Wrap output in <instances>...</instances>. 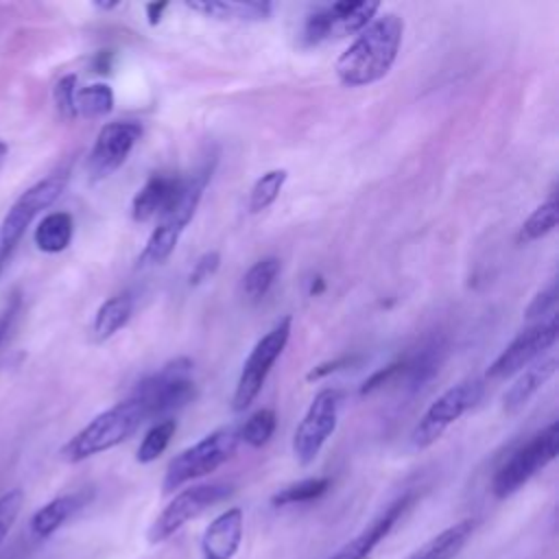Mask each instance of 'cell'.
Instances as JSON below:
<instances>
[{
  "instance_id": "6da1fadb",
  "label": "cell",
  "mask_w": 559,
  "mask_h": 559,
  "mask_svg": "<svg viewBox=\"0 0 559 559\" xmlns=\"http://www.w3.org/2000/svg\"><path fill=\"white\" fill-rule=\"evenodd\" d=\"M404 35V20L397 13L373 17L334 63L336 79L345 87H365L389 74Z\"/></svg>"
},
{
  "instance_id": "7a4b0ae2",
  "label": "cell",
  "mask_w": 559,
  "mask_h": 559,
  "mask_svg": "<svg viewBox=\"0 0 559 559\" xmlns=\"http://www.w3.org/2000/svg\"><path fill=\"white\" fill-rule=\"evenodd\" d=\"M214 170V159H205L192 175L183 177V183L175 197V201L157 216V225L153 227L138 264L148 266V264H162L168 260V255L175 251L186 225L192 221L203 190L212 177Z\"/></svg>"
},
{
  "instance_id": "3957f363",
  "label": "cell",
  "mask_w": 559,
  "mask_h": 559,
  "mask_svg": "<svg viewBox=\"0 0 559 559\" xmlns=\"http://www.w3.org/2000/svg\"><path fill=\"white\" fill-rule=\"evenodd\" d=\"M148 419L146 406L140 397L131 395L116 406L96 415L87 426H83L63 448L61 459L68 463L85 461L94 454L116 448L127 441L144 421Z\"/></svg>"
},
{
  "instance_id": "277c9868",
  "label": "cell",
  "mask_w": 559,
  "mask_h": 559,
  "mask_svg": "<svg viewBox=\"0 0 559 559\" xmlns=\"http://www.w3.org/2000/svg\"><path fill=\"white\" fill-rule=\"evenodd\" d=\"M238 443H240L238 428L225 426V428L212 430L210 435L199 439L194 445L181 450L170 459L164 472L162 491L173 493L186 483L216 472L223 463H227L236 454Z\"/></svg>"
},
{
  "instance_id": "5b68a950",
  "label": "cell",
  "mask_w": 559,
  "mask_h": 559,
  "mask_svg": "<svg viewBox=\"0 0 559 559\" xmlns=\"http://www.w3.org/2000/svg\"><path fill=\"white\" fill-rule=\"evenodd\" d=\"M559 450V424L550 421L544 430L533 435L524 445H520L496 472L491 480V491L496 498H509L524 483H528L539 469L555 461Z\"/></svg>"
},
{
  "instance_id": "8992f818",
  "label": "cell",
  "mask_w": 559,
  "mask_h": 559,
  "mask_svg": "<svg viewBox=\"0 0 559 559\" xmlns=\"http://www.w3.org/2000/svg\"><path fill=\"white\" fill-rule=\"evenodd\" d=\"M190 373H192V360L175 358L166 362L159 371L142 380L131 395L142 400V404L146 406L148 419L168 415L194 400L197 391Z\"/></svg>"
},
{
  "instance_id": "52a82bcc",
  "label": "cell",
  "mask_w": 559,
  "mask_h": 559,
  "mask_svg": "<svg viewBox=\"0 0 559 559\" xmlns=\"http://www.w3.org/2000/svg\"><path fill=\"white\" fill-rule=\"evenodd\" d=\"M485 384L478 378H469L463 380L454 386H450L448 391H443L421 415V419L417 421V426L411 432V443L419 450L432 445L437 439H441V435L459 419L463 417L469 408H474L478 404V400L483 397Z\"/></svg>"
},
{
  "instance_id": "ba28073f",
  "label": "cell",
  "mask_w": 559,
  "mask_h": 559,
  "mask_svg": "<svg viewBox=\"0 0 559 559\" xmlns=\"http://www.w3.org/2000/svg\"><path fill=\"white\" fill-rule=\"evenodd\" d=\"M290 325H293L290 317L280 319L249 352L247 360L242 362V371L236 382V391L231 395V408L236 413H242L245 408H249L251 402L258 397L271 367L286 349V343L290 338Z\"/></svg>"
},
{
  "instance_id": "9c48e42d",
  "label": "cell",
  "mask_w": 559,
  "mask_h": 559,
  "mask_svg": "<svg viewBox=\"0 0 559 559\" xmlns=\"http://www.w3.org/2000/svg\"><path fill=\"white\" fill-rule=\"evenodd\" d=\"M380 11V2L365 0V2H332L325 7L314 9L301 28V44L317 46L332 37L358 35Z\"/></svg>"
},
{
  "instance_id": "30bf717a",
  "label": "cell",
  "mask_w": 559,
  "mask_h": 559,
  "mask_svg": "<svg viewBox=\"0 0 559 559\" xmlns=\"http://www.w3.org/2000/svg\"><path fill=\"white\" fill-rule=\"evenodd\" d=\"M231 491H234V487L227 483H201V485H192V487L179 491L148 526V533H146L148 542L151 544L166 542L181 526H186L190 520H194L207 507L227 498Z\"/></svg>"
},
{
  "instance_id": "8fae6325",
  "label": "cell",
  "mask_w": 559,
  "mask_h": 559,
  "mask_svg": "<svg viewBox=\"0 0 559 559\" xmlns=\"http://www.w3.org/2000/svg\"><path fill=\"white\" fill-rule=\"evenodd\" d=\"M338 406L341 391L336 389H321L310 402L306 415L301 417L293 435V454L301 465H310L319 456L325 441L336 430Z\"/></svg>"
},
{
  "instance_id": "7c38bea8",
  "label": "cell",
  "mask_w": 559,
  "mask_h": 559,
  "mask_svg": "<svg viewBox=\"0 0 559 559\" xmlns=\"http://www.w3.org/2000/svg\"><path fill=\"white\" fill-rule=\"evenodd\" d=\"M557 336H559V323H557V314L552 312L550 317L522 330L489 365L487 378L504 380L520 373L524 367H531L533 360L539 358L546 349H550Z\"/></svg>"
},
{
  "instance_id": "4fadbf2b",
  "label": "cell",
  "mask_w": 559,
  "mask_h": 559,
  "mask_svg": "<svg viewBox=\"0 0 559 559\" xmlns=\"http://www.w3.org/2000/svg\"><path fill=\"white\" fill-rule=\"evenodd\" d=\"M63 188H66V177L50 175L20 194V199L11 205V210L4 214L2 225H0V253L2 255H7V258L11 255L13 247L20 242V238L24 236V231L33 223V218L41 210L50 207L61 197Z\"/></svg>"
},
{
  "instance_id": "5bb4252c",
  "label": "cell",
  "mask_w": 559,
  "mask_h": 559,
  "mask_svg": "<svg viewBox=\"0 0 559 559\" xmlns=\"http://www.w3.org/2000/svg\"><path fill=\"white\" fill-rule=\"evenodd\" d=\"M140 138L142 124L135 120H116L103 124L87 157V173L92 181H100L116 173Z\"/></svg>"
},
{
  "instance_id": "9a60e30c",
  "label": "cell",
  "mask_w": 559,
  "mask_h": 559,
  "mask_svg": "<svg viewBox=\"0 0 559 559\" xmlns=\"http://www.w3.org/2000/svg\"><path fill=\"white\" fill-rule=\"evenodd\" d=\"M411 502H413V493H404L397 500H393L367 528H362L356 537L343 544L328 559H367L371 550L389 535V531L395 526V522L402 518V513L408 509Z\"/></svg>"
},
{
  "instance_id": "2e32d148",
  "label": "cell",
  "mask_w": 559,
  "mask_h": 559,
  "mask_svg": "<svg viewBox=\"0 0 559 559\" xmlns=\"http://www.w3.org/2000/svg\"><path fill=\"white\" fill-rule=\"evenodd\" d=\"M245 515L240 507H231L216 515L201 537V559H234L240 548Z\"/></svg>"
},
{
  "instance_id": "e0dca14e",
  "label": "cell",
  "mask_w": 559,
  "mask_h": 559,
  "mask_svg": "<svg viewBox=\"0 0 559 559\" xmlns=\"http://www.w3.org/2000/svg\"><path fill=\"white\" fill-rule=\"evenodd\" d=\"M183 177L179 175H151L131 201V216L135 223H146L159 216L177 197Z\"/></svg>"
},
{
  "instance_id": "ac0fdd59",
  "label": "cell",
  "mask_w": 559,
  "mask_h": 559,
  "mask_svg": "<svg viewBox=\"0 0 559 559\" xmlns=\"http://www.w3.org/2000/svg\"><path fill=\"white\" fill-rule=\"evenodd\" d=\"M557 373V358L550 356L542 362H535L520 371V376L513 380V384L502 395V411L509 415H515L522 411L531 397Z\"/></svg>"
},
{
  "instance_id": "d6986e66",
  "label": "cell",
  "mask_w": 559,
  "mask_h": 559,
  "mask_svg": "<svg viewBox=\"0 0 559 559\" xmlns=\"http://www.w3.org/2000/svg\"><path fill=\"white\" fill-rule=\"evenodd\" d=\"M188 9L203 13L205 17L214 20H236V22H262L271 15V2L247 0V2H231V0H188Z\"/></svg>"
},
{
  "instance_id": "ffe728a7",
  "label": "cell",
  "mask_w": 559,
  "mask_h": 559,
  "mask_svg": "<svg viewBox=\"0 0 559 559\" xmlns=\"http://www.w3.org/2000/svg\"><path fill=\"white\" fill-rule=\"evenodd\" d=\"M85 496L83 493H66V496H57L50 502H46L44 507H39L33 518H31V531L37 537H50L55 531H59L83 504H85Z\"/></svg>"
},
{
  "instance_id": "44dd1931",
  "label": "cell",
  "mask_w": 559,
  "mask_h": 559,
  "mask_svg": "<svg viewBox=\"0 0 559 559\" xmlns=\"http://www.w3.org/2000/svg\"><path fill=\"white\" fill-rule=\"evenodd\" d=\"M474 526V520H461L430 537L426 544L413 550L408 559H454L472 537Z\"/></svg>"
},
{
  "instance_id": "7402d4cb",
  "label": "cell",
  "mask_w": 559,
  "mask_h": 559,
  "mask_svg": "<svg viewBox=\"0 0 559 559\" xmlns=\"http://www.w3.org/2000/svg\"><path fill=\"white\" fill-rule=\"evenodd\" d=\"M131 314H133V295L127 290L111 295L109 299H105L100 304V308L94 314L92 341L103 343V341L111 338L120 328H124L129 323Z\"/></svg>"
},
{
  "instance_id": "603a6c76",
  "label": "cell",
  "mask_w": 559,
  "mask_h": 559,
  "mask_svg": "<svg viewBox=\"0 0 559 559\" xmlns=\"http://www.w3.org/2000/svg\"><path fill=\"white\" fill-rule=\"evenodd\" d=\"M72 234H74L72 216L68 212H50L37 223L33 231V242L44 253H61L72 242Z\"/></svg>"
},
{
  "instance_id": "cb8c5ba5",
  "label": "cell",
  "mask_w": 559,
  "mask_h": 559,
  "mask_svg": "<svg viewBox=\"0 0 559 559\" xmlns=\"http://www.w3.org/2000/svg\"><path fill=\"white\" fill-rule=\"evenodd\" d=\"M443 354H445V345L441 341H432L411 358H402V373L406 376L408 384L413 389H419L428 380H432V376L439 371L443 362Z\"/></svg>"
},
{
  "instance_id": "d4e9b609",
  "label": "cell",
  "mask_w": 559,
  "mask_h": 559,
  "mask_svg": "<svg viewBox=\"0 0 559 559\" xmlns=\"http://www.w3.org/2000/svg\"><path fill=\"white\" fill-rule=\"evenodd\" d=\"M76 116L83 118H100L114 109V92L107 83H92L85 87H76L74 94Z\"/></svg>"
},
{
  "instance_id": "484cf974",
  "label": "cell",
  "mask_w": 559,
  "mask_h": 559,
  "mask_svg": "<svg viewBox=\"0 0 559 559\" xmlns=\"http://www.w3.org/2000/svg\"><path fill=\"white\" fill-rule=\"evenodd\" d=\"M280 269L282 264H280V258L275 255H266L258 260L242 277V293L249 299H262L271 290L273 282L277 280Z\"/></svg>"
},
{
  "instance_id": "4316f807",
  "label": "cell",
  "mask_w": 559,
  "mask_h": 559,
  "mask_svg": "<svg viewBox=\"0 0 559 559\" xmlns=\"http://www.w3.org/2000/svg\"><path fill=\"white\" fill-rule=\"evenodd\" d=\"M286 177H288L286 168H273V170H266L264 175H260L249 192V212L258 214V212L266 210L269 205H273V201L280 197V192L286 183Z\"/></svg>"
},
{
  "instance_id": "83f0119b",
  "label": "cell",
  "mask_w": 559,
  "mask_h": 559,
  "mask_svg": "<svg viewBox=\"0 0 559 559\" xmlns=\"http://www.w3.org/2000/svg\"><path fill=\"white\" fill-rule=\"evenodd\" d=\"M175 430H177V421L170 419V417L153 424L146 430L144 439L140 441V448L135 452V461L146 465V463H153L155 459H159L164 454V450L168 448L170 439L175 437Z\"/></svg>"
},
{
  "instance_id": "f1b7e54d",
  "label": "cell",
  "mask_w": 559,
  "mask_h": 559,
  "mask_svg": "<svg viewBox=\"0 0 559 559\" xmlns=\"http://www.w3.org/2000/svg\"><path fill=\"white\" fill-rule=\"evenodd\" d=\"M557 218H559L557 201H555V197H550L546 203L535 207L533 214L522 223V227L518 231V242L520 245L533 242V240H539L542 236L550 234L557 227Z\"/></svg>"
},
{
  "instance_id": "f546056e",
  "label": "cell",
  "mask_w": 559,
  "mask_h": 559,
  "mask_svg": "<svg viewBox=\"0 0 559 559\" xmlns=\"http://www.w3.org/2000/svg\"><path fill=\"white\" fill-rule=\"evenodd\" d=\"M330 489V478L319 476V478H304L299 483L286 485L277 493H273L271 504L273 507H288V504H299V502H310L321 498Z\"/></svg>"
},
{
  "instance_id": "4dcf8cb0",
  "label": "cell",
  "mask_w": 559,
  "mask_h": 559,
  "mask_svg": "<svg viewBox=\"0 0 559 559\" xmlns=\"http://www.w3.org/2000/svg\"><path fill=\"white\" fill-rule=\"evenodd\" d=\"M277 426V415L273 408H260L247 417V421L238 428V439L251 448H262L269 443Z\"/></svg>"
},
{
  "instance_id": "1f68e13d",
  "label": "cell",
  "mask_w": 559,
  "mask_h": 559,
  "mask_svg": "<svg viewBox=\"0 0 559 559\" xmlns=\"http://www.w3.org/2000/svg\"><path fill=\"white\" fill-rule=\"evenodd\" d=\"M22 502H24L22 489H9L0 496V544L4 542L11 526L15 524L17 513L22 509Z\"/></svg>"
},
{
  "instance_id": "d6a6232c",
  "label": "cell",
  "mask_w": 559,
  "mask_h": 559,
  "mask_svg": "<svg viewBox=\"0 0 559 559\" xmlns=\"http://www.w3.org/2000/svg\"><path fill=\"white\" fill-rule=\"evenodd\" d=\"M55 103L57 109L63 118H76V107H74V94H76V74H66L57 81L55 90Z\"/></svg>"
},
{
  "instance_id": "836d02e7",
  "label": "cell",
  "mask_w": 559,
  "mask_h": 559,
  "mask_svg": "<svg viewBox=\"0 0 559 559\" xmlns=\"http://www.w3.org/2000/svg\"><path fill=\"white\" fill-rule=\"evenodd\" d=\"M218 264H221V255L218 251H205L203 255L197 258V262L192 264V271L188 275V282L190 286H197L205 280H210L216 271H218Z\"/></svg>"
},
{
  "instance_id": "e575fe53",
  "label": "cell",
  "mask_w": 559,
  "mask_h": 559,
  "mask_svg": "<svg viewBox=\"0 0 559 559\" xmlns=\"http://www.w3.org/2000/svg\"><path fill=\"white\" fill-rule=\"evenodd\" d=\"M555 304H557V284L550 282L546 288H542L533 301L528 304L526 308V319H535V317H544V314H552L555 310Z\"/></svg>"
},
{
  "instance_id": "d590c367",
  "label": "cell",
  "mask_w": 559,
  "mask_h": 559,
  "mask_svg": "<svg viewBox=\"0 0 559 559\" xmlns=\"http://www.w3.org/2000/svg\"><path fill=\"white\" fill-rule=\"evenodd\" d=\"M400 373H402V360H395V362H391V365H386V367L378 369L373 376H369V378L362 382V386H360V395H367V393H371V391L380 389L382 384L391 382V380H393L395 376H400Z\"/></svg>"
},
{
  "instance_id": "8d00e7d4",
  "label": "cell",
  "mask_w": 559,
  "mask_h": 559,
  "mask_svg": "<svg viewBox=\"0 0 559 559\" xmlns=\"http://www.w3.org/2000/svg\"><path fill=\"white\" fill-rule=\"evenodd\" d=\"M354 360H356V356H341V358H334V360H325V362L312 367V369L308 371L306 380H308V382L321 380V378H325V376H330V373H334V371H338V369H343V367H349Z\"/></svg>"
},
{
  "instance_id": "74e56055",
  "label": "cell",
  "mask_w": 559,
  "mask_h": 559,
  "mask_svg": "<svg viewBox=\"0 0 559 559\" xmlns=\"http://www.w3.org/2000/svg\"><path fill=\"white\" fill-rule=\"evenodd\" d=\"M17 306H20V299L13 297L11 304H7L4 310H0V345H2V341H4V336H7V332H9V328H11V321H13V317H15Z\"/></svg>"
},
{
  "instance_id": "f35d334b",
  "label": "cell",
  "mask_w": 559,
  "mask_h": 559,
  "mask_svg": "<svg viewBox=\"0 0 559 559\" xmlns=\"http://www.w3.org/2000/svg\"><path fill=\"white\" fill-rule=\"evenodd\" d=\"M168 9V2H148L146 4V17H148V24L155 26L162 22L164 17V11Z\"/></svg>"
},
{
  "instance_id": "ab89813d",
  "label": "cell",
  "mask_w": 559,
  "mask_h": 559,
  "mask_svg": "<svg viewBox=\"0 0 559 559\" xmlns=\"http://www.w3.org/2000/svg\"><path fill=\"white\" fill-rule=\"evenodd\" d=\"M94 70L100 72V74H105V72L111 70V52H109V50H100V52L96 55V59H94Z\"/></svg>"
},
{
  "instance_id": "60d3db41",
  "label": "cell",
  "mask_w": 559,
  "mask_h": 559,
  "mask_svg": "<svg viewBox=\"0 0 559 559\" xmlns=\"http://www.w3.org/2000/svg\"><path fill=\"white\" fill-rule=\"evenodd\" d=\"M325 290V282L321 275H314L310 282V295H321Z\"/></svg>"
},
{
  "instance_id": "b9f144b4",
  "label": "cell",
  "mask_w": 559,
  "mask_h": 559,
  "mask_svg": "<svg viewBox=\"0 0 559 559\" xmlns=\"http://www.w3.org/2000/svg\"><path fill=\"white\" fill-rule=\"evenodd\" d=\"M120 2H94V7H98V9H105V11H109V9H116Z\"/></svg>"
},
{
  "instance_id": "7bdbcfd3",
  "label": "cell",
  "mask_w": 559,
  "mask_h": 559,
  "mask_svg": "<svg viewBox=\"0 0 559 559\" xmlns=\"http://www.w3.org/2000/svg\"><path fill=\"white\" fill-rule=\"evenodd\" d=\"M7 151H9V146H7V144L0 140V159L7 155Z\"/></svg>"
},
{
  "instance_id": "ee69618b",
  "label": "cell",
  "mask_w": 559,
  "mask_h": 559,
  "mask_svg": "<svg viewBox=\"0 0 559 559\" xmlns=\"http://www.w3.org/2000/svg\"><path fill=\"white\" fill-rule=\"evenodd\" d=\"M4 262H7V255H2V253H0V271H2V266H4Z\"/></svg>"
}]
</instances>
